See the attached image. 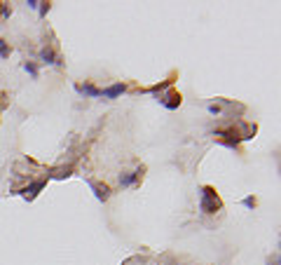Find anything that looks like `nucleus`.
Here are the masks:
<instances>
[{
  "label": "nucleus",
  "mask_w": 281,
  "mask_h": 265,
  "mask_svg": "<svg viewBox=\"0 0 281 265\" xmlns=\"http://www.w3.org/2000/svg\"><path fill=\"white\" fill-rule=\"evenodd\" d=\"M221 207H223L221 197H218V193H216L211 186H204L199 190V211H202V214L211 216L216 211H221Z\"/></svg>",
  "instance_id": "nucleus-1"
},
{
  "label": "nucleus",
  "mask_w": 281,
  "mask_h": 265,
  "mask_svg": "<svg viewBox=\"0 0 281 265\" xmlns=\"http://www.w3.org/2000/svg\"><path fill=\"white\" fill-rule=\"evenodd\" d=\"M42 188H45V181H35V183H30L28 188H23V190H19V195L23 197V200H35V197H38V193L40 190H42Z\"/></svg>",
  "instance_id": "nucleus-2"
},
{
  "label": "nucleus",
  "mask_w": 281,
  "mask_h": 265,
  "mask_svg": "<svg viewBox=\"0 0 281 265\" xmlns=\"http://www.w3.org/2000/svg\"><path fill=\"white\" fill-rule=\"evenodd\" d=\"M87 186L94 190V195H96L99 202H106L108 197H110V188L108 186H101V183H96V181H87Z\"/></svg>",
  "instance_id": "nucleus-3"
},
{
  "label": "nucleus",
  "mask_w": 281,
  "mask_h": 265,
  "mask_svg": "<svg viewBox=\"0 0 281 265\" xmlns=\"http://www.w3.org/2000/svg\"><path fill=\"white\" fill-rule=\"evenodd\" d=\"M124 92H127V85L117 82V85H110V87H106V89H101V96H103V99H117V96H122Z\"/></svg>",
  "instance_id": "nucleus-4"
},
{
  "label": "nucleus",
  "mask_w": 281,
  "mask_h": 265,
  "mask_svg": "<svg viewBox=\"0 0 281 265\" xmlns=\"http://www.w3.org/2000/svg\"><path fill=\"white\" fill-rule=\"evenodd\" d=\"M75 92H77V94H82V96H91V99L101 96V89H99V87L89 85V82H84V85H75Z\"/></svg>",
  "instance_id": "nucleus-5"
},
{
  "label": "nucleus",
  "mask_w": 281,
  "mask_h": 265,
  "mask_svg": "<svg viewBox=\"0 0 281 265\" xmlns=\"http://www.w3.org/2000/svg\"><path fill=\"white\" fill-rule=\"evenodd\" d=\"M160 101L164 103V108H169V110H176V108H178V106H181V94H169V96H162Z\"/></svg>",
  "instance_id": "nucleus-6"
},
{
  "label": "nucleus",
  "mask_w": 281,
  "mask_h": 265,
  "mask_svg": "<svg viewBox=\"0 0 281 265\" xmlns=\"http://www.w3.org/2000/svg\"><path fill=\"white\" fill-rule=\"evenodd\" d=\"M40 59L45 63H52V66H61V59L54 54V49H49V47H45V49L40 52Z\"/></svg>",
  "instance_id": "nucleus-7"
},
{
  "label": "nucleus",
  "mask_w": 281,
  "mask_h": 265,
  "mask_svg": "<svg viewBox=\"0 0 281 265\" xmlns=\"http://www.w3.org/2000/svg\"><path fill=\"white\" fill-rule=\"evenodd\" d=\"M143 174V169H138V172H131V174H124L120 176V186H131V183H136V179Z\"/></svg>",
  "instance_id": "nucleus-8"
},
{
  "label": "nucleus",
  "mask_w": 281,
  "mask_h": 265,
  "mask_svg": "<svg viewBox=\"0 0 281 265\" xmlns=\"http://www.w3.org/2000/svg\"><path fill=\"white\" fill-rule=\"evenodd\" d=\"M23 70H26V73H28L30 78H38V66H35V63L26 61V63H23Z\"/></svg>",
  "instance_id": "nucleus-9"
},
{
  "label": "nucleus",
  "mask_w": 281,
  "mask_h": 265,
  "mask_svg": "<svg viewBox=\"0 0 281 265\" xmlns=\"http://www.w3.org/2000/svg\"><path fill=\"white\" fill-rule=\"evenodd\" d=\"M9 56V47L5 40H0V59H7Z\"/></svg>",
  "instance_id": "nucleus-10"
},
{
  "label": "nucleus",
  "mask_w": 281,
  "mask_h": 265,
  "mask_svg": "<svg viewBox=\"0 0 281 265\" xmlns=\"http://www.w3.org/2000/svg\"><path fill=\"white\" fill-rule=\"evenodd\" d=\"M244 207H246V209H256V197H244Z\"/></svg>",
  "instance_id": "nucleus-11"
},
{
  "label": "nucleus",
  "mask_w": 281,
  "mask_h": 265,
  "mask_svg": "<svg viewBox=\"0 0 281 265\" xmlns=\"http://www.w3.org/2000/svg\"><path fill=\"white\" fill-rule=\"evenodd\" d=\"M209 113H211V115H221L223 108L218 106V103H211V106H209Z\"/></svg>",
  "instance_id": "nucleus-12"
},
{
  "label": "nucleus",
  "mask_w": 281,
  "mask_h": 265,
  "mask_svg": "<svg viewBox=\"0 0 281 265\" xmlns=\"http://www.w3.org/2000/svg\"><path fill=\"white\" fill-rule=\"evenodd\" d=\"M38 9H40V16H45L47 12H49V2H40Z\"/></svg>",
  "instance_id": "nucleus-13"
},
{
  "label": "nucleus",
  "mask_w": 281,
  "mask_h": 265,
  "mask_svg": "<svg viewBox=\"0 0 281 265\" xmlns=\"http://www.w3.org/2000/svg\"><path fill=\"white\" fill-rule=\"evenodd\" d=\"M26 5H28L30 9H38V5H40V2H38V0H28V2H26Z\"/></svg>",
  "instance_id": "nucleus-14"
},
{
  "label": "nucleus",
  "mask_w": 281,
  "mask_h": 265,
  "mask_svg": "<svg viewBox=\"0 0 281 265\" xmlns=\"http://www.w3.org/2000/svg\"><path fill=\"white\" fill-rule=\"evenodd\" d=\"M267 263H270V265H279V256H274V258H270V261H267Z\"/></svg>",
  "instance_id": "nucleus-15"
},
{
  "label": "nucleus",
  "mask_w": 281,
  "mask_h": 265,
  "mask_svg": "<svg viewBox=\"0 0 281 265\" xmlns=\"http://www.w3.org/2000/svg\"><path fill=\"white\" fill-rule=\"evenodd\" d=\"M2 7H5V2H0V16H2Z\"/></svg>",
  "instance_id": "nucleus-16"
}]
</instances>
